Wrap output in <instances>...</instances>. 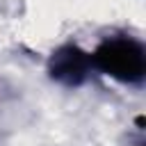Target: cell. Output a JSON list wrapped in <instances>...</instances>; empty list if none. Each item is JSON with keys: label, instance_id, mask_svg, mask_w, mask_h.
<instances>
[{"label": "cell", "instance_id": "cell-1", "mask_svg": "<svg viewBox=\"0 0 146 146\" xmlns=\"http://www.w3.org/2000/svg\"><path fill=\"white\" fill-rule=\"evenodd\" d=\"M91 55V66L121 84H141L146 78V50L132 36H107Z\"/></svg>", "mask_w": 146, "mask_h": 146}, {"label": "cell", "instance_id": "cell-2", "mask_svg": "<svg viewBox=\"0 0 146 146\" xmlns=\"http://www.w3.org/2000/svg\"><path fill=\"white\" fill-rule=\"evenodd\" d=\"M91 71V55L75 43H64L48 57V75L64 87L84 84Z\"/></svg>", "mask_w": 146, "mask_h": 146}]
</instances>
